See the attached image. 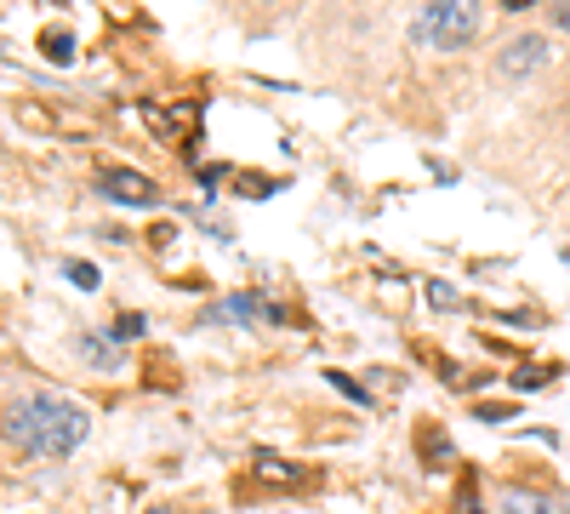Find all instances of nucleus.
<instances>
[{
  "mask_svg": "<svg viewBox=\"0 0 570 514\" xmlns=\"http://www.w3.org/2000/svg\"><path fill=\"white\" fill-rule=\"evenodd\" d=\"M91 429V417L80 400H63V395H35V400H12L7 406V440L18 452H35V457H69Z\"/></svg>",
  "mask_w": 570,
  "mask_h": 514,
  "instance_id": "f257e3e1",
  "label": "nucleus"
},
{
  "mask_svg": "<svg viewBox=\"0 0 570 514\" xmlns=\"http://www.w3.org/2000/svg\"><path fill=\"white\" fill-rule=\"evenodd\" d=\"M480 0H428V7L416 12V40L422 46H445V52H456V46L480 40Z\"/></svg>",
  "mask_w": 570,
  "mask_h": 514,
  "instance_id": "f03ea898",
  "label": "nucleus"
},
{
  "mask_svg": "<svg viewBox=\"0 0 570 514\" xmlns=\"http://www.w3.org/2000/svg\"><path fill=\"white\" fill-rule=\"evenodd\" d=\"M98 190L115 201V206H155V177H142V172H131V166H120V172H104L98 177Z\"/></svg>",
  "mask_w": 570,
  "mask_h": 514,
  "instance_id": "7ed1b4c3",
  "label": "nucleus"
},
{
  "mask_svg": "<svg viewBox=\"0 0 570 514\" xmlns=\"http://www.w3.org/2000/svg\"><path fill=\"white\" fill-rule=\"evenodd\" d=\"M542 58H548V40H537V35H525V40H513L508 52L497 58V69L513 80V75H531V69H542Z\"/></svg>",
  "mask_w": 570,
  "mask_h": 514,
  "instance_id": "20e7f679",
  "label": "nucleus"
},
{
  "mask_svg": "<svg viewBox=\"0 0 570 514\" xmlns=\"http://www.w3.org/2000/svg\"><path fill=\"white\" fill-rule=\"evenodd\" d=\"M252 481H263V486H303V469L297 463H279V457H257Z\"/></svg>",
  "mask_w": 570,
  "mask_h": 514,
  "instance_id": "39448f33",
  "label": "nucleus"
},
{
  "mask_svg": "<svg viewBox=\"0 0 570 514\" xmlns=\"http://www.w3.org/2000/svg\"><path fill=\"white\" fill-rule=\"evenodd\" d=\"M331 384H337V389H343V395H348L354 406H371V395H365V389H360L354 378H343V371H331Z\"/></svg>",
  "mask_w": 570,
  "mask_h": 514,
  "instance_id": "423d86ee",
  "label": "nucleus"
},
{
  "mask_svg": "<svg viewBox=\"0 0 570 514\" xmlns=\"http://www.w3.org/2000/svg\"><path fill=\"white\" fill-rule=\"evenodd\" d=\"M69 274H75L80 292H98V269H91V263H69Z\"/></svg>",
  "mask_w": 570,
  "mask_h": 514,
  "instance_id": "0eeeda50",
  "label": "nucleus"
},
{
  "mask_svg": "<svg viewBox=\"0 0 570 514\" xmlns=\"http://www.w3.org/2000/svg\"><path fill=\"white\" fill-rule=\"evenodd\" d=\"M120 338H142V314H126L120 320Z\"/></svg>",
  "mask_w": 570,
  "mask_h": 514,
  "instance_id": "6e6552de",
  "label": "nucleus"
},
{
  "mask_svg": "<svg viewBox=\"0 0 570 514\" xmlns=\"http://www.w3.org/2000/svg\"><path fill=\"white\" fill-rule=\"evenodd\" d=\"M542 514H570V503H559V497H548V503H537Z\"/></svg>",
  "mask_w": 570,
  "mask_h": 514,
  "instance_id": "1a4fd4ad",
  "label": "nucleus"
},
{
  "mask_svg": "<svg viewBox=\"0 0 570 514\" xmlns=\"http://www.w3.org/2000/svg\"><path fill=\"white\" fill-rule=\"evenodd\" d=\"M553 18H559V23L570 29V0H553Z\"/></svg>",
  "mask_w": 570,
  "mask_h": 514,
  "instance_id": "9d476101",
  "label": "nucleus"
},
{
  "mask_svg": "<svg viewBox=\"0 0 570 514\" xmlns=\"http://www.w3.org/2000/svg\"><path fill=\"white\" fill-rule=\"evenodd\" d=\"M502 7H508V12H519V7H537V0H502Z\"/></svg>",
  "mask_w": 570,
  "mask_h": 514,
  "instance_id": "9b49d317",
  "label": "nucleus"
},
{
  "mask_svg": "<svg viewBox=\"0 0 570 514\" xmlns=\"http://www.w3.org/2000/svg\"><path fill=\"white\" fill-rule=\"evenodd\" d=\"M155 514H166V508H155Z\"/></svg>",
  "mask_w": 570,
  "mask_h": 514,
  "instance_id": "f8f14e48",
  "label": "nucleus"
}]
</instances>
